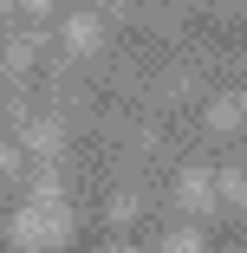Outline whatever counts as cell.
I'll list each match as a JSON object with an SVG mask.
<instances>
[{"instance_id":"obj_1","label":"cell","mask_w":247,"mask_h":253,"mask_svg":"<svg viewBox=\"0 0 247 253\" xmlns=\"http://www.w3.org/2000/svg\"><path fill=\"white\" fill-rule=\"evenodd\" d=\"M65 227H72V221H65L59 201H26V208L13 214V240H20V247H33V253H39V247H59V240H65Z\"/></svg>"},{"instance_id":"obj_2","label":"cell","mask_w":247,"mask_h":253,"mask_svg":"<svg viewBox=\"0 0 247 253\" xmlns=\"http://www.w3.org/2000/svg\"><path fill=\"white\" fill-rule=\"evenodd\" d=\"M176 201H182V208H195V214H208V208H215V175H208V169H182Z\"/></svg>"},{"instance_id":"obj_3","label":"cell","mask_w":247,"mask_h":253,"mask_svg":"<svg viewBox=\"0 0 247 253\" xmlns=\"http://www.w3.org/2000/svg\"><path fill=\"white\" fill-rule=\"evenodd\" d=\"M20 143L33 149V156L52 163V156H59V143H65V130H59V117H39V124H26V136H20Z\"/></svg>"},{"instance_id":"obj_4","label":"cell","mask_w":247,"mask_h":253,"mask_svg":"<svg viewBox=\"0 0 247 253\" xmlns=\"http://www.w3.org/2000/svg\"><path fill=\"white\" fill-rule=\"evenodd\" d=\"M98 39H104V20H98V13H72L65 20V45H72V52H91Z\"/></svg>"},{"instance_id":"obj_5","label":"cell","mask_w":247,"mask_h":253,"mask_svg":"<svg viewBox=\"0 0 247 253\" xmlns=\"http://www.w3.org/2000/svg\"><path fill=\"white\" fill-rule=\"evenodd\" d=\"M234 124H241V91H228V97H215V104H208V130H215V136H228Z\"/></svg>"},{"instance_id":"obj_6","label":"cell","mask_w":247,"mask_h":253,"mask_svg":"<svg viewBox=\"0 0 247 253\" xmlns=\"http://www.w3.org/2000/svg\"><path fill=\"white\" fill-rule=\"evenodd\" d=\"M241 195H247V188H241V169H221V175H215V201H228V208H234Z\"/></svg>"},{"instance_id":"obj_7","label":"cell","mask_w":247,"mask_h":253,"mask_svg":"<svg viewBox=\"0 0 247 253\" xmlns=\"http://www.w3.org/2000/svg\"><path fill=\"white\" fill-rule=\"evenodd\" d=\"M163 253H202V234H169Z\"/></svg>"},{"instance_id":"obj_8","label":"cell","mask_w":247,"mask_h":253,"mask_svg":"<svg viewBox=\"0 0 247 253\" xmlns=\"http://www.w3.org/2000/svg\"><path fill=\"white\" fill-rule=\"evenodd\" d=\"M20 7H33V13H46V7H52V0H20Z\"/></svg>"},{"instance_id":"obj_9","label":"cell","mask_w":247,"mask_h":253,"mask_svg":"<svg viewBox=\"0 0 247 253\" xmlns=\"http://www.w3.org/2000/svg\"><path fill=\"white\" fill-rule=\"evenodd\" d=\"M104 253H137V247H124V240H117V247H104Z\"/></svg>"},{"instance_id":"obj_10","label":"cell","mask_w":247,"mask_h":253,"mask_svg":"<svg viewBox=\"0 0 247 253\" xmlns=\"http://www.w3.org/2000/svg\"><path fill=\"white\" fill-rule=\"evenodd\" d=\"M0 7H13V0H0Z\"/></svg>"},{"instance_id":"obj_11","label":"cell","mask_w":247,"mask_h":253,"mask_svg":"<svg viewBox=\"0 0 247 253\" xmlns=\"http://www.w3.org/2000/svg\"><path fill=\"white\" fill-rule=\"evenodd\" d=\"M46 253H52V247H46Z\"/></svg>"}]
</instances>
